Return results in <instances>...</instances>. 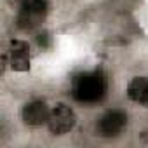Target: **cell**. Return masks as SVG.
<instances>
[{"mask_svg": "<svg viewBox=\"0 0 148 148\" xmlns=\"http://www.w3.org/2000/svg\"><path fill=\"white\" fill-rule=\"evenodd\" d=\"M106 91H108V79L101 70L82 71L71 80V96L86 105H94L103 101Z\"/></svg>", "mask_w": 148, "mask_h": 148, "instance_id": "6da1fadb", "label": "cell"}, {"mask_svg": "<svg viewBox=\"0 0 148 148\" xmlns=\"http://www.w3.org/2000/svg\"><path fill=\"white\" fill-rule=\"evenodd\" d=\"M49 14V2L47 0H28L25 5L18 9L16 23L18 28L25 32H32L42 26Z\"/></svg>", "mask_w": 148, "mask_h": 148, "instance_id": "7a4b0ae2", "label": "cell"}, {"mask_svg": "<svg viewBox=\"0 0 148 148\" xmlns=\"http://www.w3.org/2000/svg\"><path fill=\"white\" fill-rule=\"evenodd\" d=\"M75 124H77V115L71 106H68L64 103H58L54 108H51L47 127L52 134H56V136L66 134L75 127Z\"/></svg>", "mask_w": 148, "mask_h": 148, "instance_id": "3957f363", "label": "cell"}, {"mask_svg": "<svg viewBox=\"0 0 148 148\" xmlns=\"http://www.w3.org/2000/svg\"><path fill=\"white\" fill-rule=\"evenodd\" d=\"M125 125H127V113L120 108H112L99 117L96 131L103 138H115L125 129Z\"/></svg>", "mask_w": 148, "mask_h": 148, "instance_id": "277c9868", "label": "cell"}, {"mask_svg": "<svg viewBox=\"0 0 148 148\" xmlns=\"http://www.w3.org/2000/svg\"><path fill=\"white\" fill-rule=\"evenodd\" d=\"M4 64H9L14 71L30 70V45L25 40H11L4 54Z\"/></svg>", "mask_w": 148, "mask_h": 148, "instance_id": "5b68a950", "label": "cell"}, {"mask_svg": "<svg viewBox=\"0 0 148 148\" xmlns=\"http://www.w3.org/2000/svg\"><path fill=\"white\" fill-rule=\"evenodd\" d=\"M49 113H51V108L47 106L45 101L42 99H33V101H28L23 110H21V119L26 125L30 127H38L42 124H47L49 120Z\"/></svg>", "mask_w": 148, "mask_h": 148, "instance_id": "8992f818", "label": "cell"}, {"mask_svg": "<svg viewBox=\"0 0 148 148\" xmlns=\"http://www.w3.org/2000/svg\"><path fill=\"white\" fill-rule=\"evenodd\" d=\"M148 91V79L146 77H134L129 84H127V89H125V94L131 101L141 105L143 99H145V94Z\"/></svg>", "mask_w": 148, "mask_h": 148, "instance_id": "52a82bcc", "label": "cell"}, {"mask_svg": "<svg viewBox=\"0 0 148 148\" xmlns=\"http://www.w3.org/2000/svg\"><path fill=\"white\" fill-rule=\"evenodd\" d=\"M37 44H38L42 49L51 47V35H49V33H45V32L38 33V35H37Z\"/></svg>", "mask_w": 148, "mask_h": 148, "instance_id": "ba28073f", "label": "cell"}, {"mask_svg": "<svg viewBox=\"0 0 148 148\" xmlns=\"http://www.w3.org/2000/svg\"><path fill=\"white\" fill-rule=\"evenodd\" d=\"M5 2H7L11 7H16V9H19L21 5H25V4L28 2V0H5Z\"/></svg>", "mask_w": 148, "mask_h": 148, "instance_id": "9c48e42d", "label": "cell"}, {"mask_svg": "<svg viewBox=\"0 0 148 148\" xmlns=\"http://www.w3.org/2000/svg\"><path fill=\"white\" fill-rule=\"evenodd\" d=\"M141 141L148 145V131H145V132H141Z\"/></svg>", "mask_w": 148, "mask_h": 148, "instance_id": "30bf717a", "label": "cell"}, {"mask_svg": "<svg viewBox=\"0 0 148 148\" xmlns=\"http://www.w3.org/2000/svg\"><path fill=\"white\" fill-rule=\"evenodd\" d=\"M145 108H148V91H146V94H145V99H143V103H141Z\"/></svg>", "mask_w": 148, "mask_h": 148, "instance_id": "8fae6325", "label": "cell"}]
</instances>
